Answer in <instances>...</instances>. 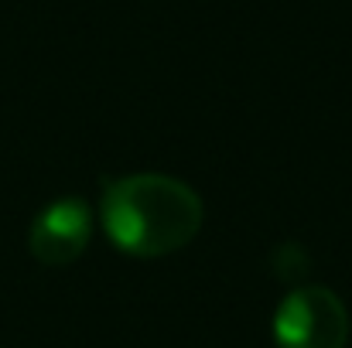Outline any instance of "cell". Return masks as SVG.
Returning <instances> with one entry per match:
<instances>
[{"mask_svg": "<svg viewBox=\"0 0 352 348\" xmlns=\"http://www.w3.org/2000/svg\"><path fill=\"white\" fill-rule=\"evenodd\" d=\"M206 219L199 192L171 174H126L103 192V229L120 253L137 259L185 249Z\"/></svg>", "mask_w": 352, "mask_h": 348, "instance_id": "1", "label": "cell"}, {"mask_svg": "<svg viewBox=\"0 0 352 348\" xmlns=\"http://www.w3.org/2000/svg\"><path fill=\"white\" fill-rule=\"evenodd\" d=\"M277 348H346L349 311L329 287L291 290L274 314Z\"/></svg>", "mask_w": 352, "mask_h": 348, "instance_id": "2", "label": "cell"}, {"mask_svg": "<svg viewBox=\"0 0 352 348\" xmlns=\"http://www.w3.org/2000/svg\"><path fill=\"white\" fill-rule=\"evenodd\" d=\"M89 239L93 209L82 198H55L34 216L28 229V249L41 266H69L86 253Z\"/></svg>", "mask_w": 352, "mask_h": 348, "instance_id": "3", "label": "cell"}]
</instances>
